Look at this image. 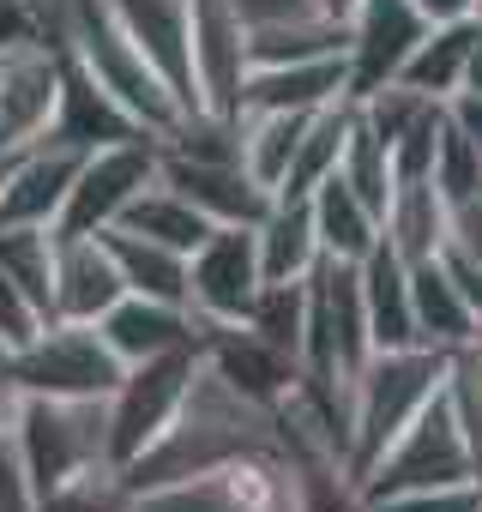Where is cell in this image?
Here are the masks:
<instances>
[{
    "label": "cell",
    "instance_id": "1",
    "mask_svg": "<svg viewBox=\"0 0 482 512\" xmlns=\"http://www.w3.org/2000/svg\"><path fill=\"white\" fill-rule=\"evenodd\" d=\"M241 458H284L278 410L241 398L211 362H199L175 422L133 464H121V476L133 494H145V488H169V482H187V476H205V470H223Z\"/></svg>",
    "mask_w": 482,
    "mask_h": 512
},
{
    "label": "cell",
    "instance_id": "2",
    "mask_svg": "<svg viewBox=\"0 0 482 512\" xmlns=\"http://www.w3.org/2000/svg\"><path fill=\"white\" fill-rule=\"evenodd\" d=\"M452 356L458 350H434V344H410V350H374L368 368L350 386V476L362 482L374 470V458L404 434V422L452 380Z\"/></svg>",
    "mask_w": 482,
    "mask_h": 512
},
{
    "label": "cell",
    "instance_id": "3",
    "mask_svg": "<svg viewBox=\"0 0 482 512\" xmlns=\"http://www.w3.org/2000/svg\"><path fill=\"white\" fill-rule=\"evenodd\" d=\"M13 452H19V470H25L37 500L73 476L97 470V464H115L109 458V398L25 392L19 416H13Z\"/></svg>",
    "mask_w": 482,
    "mask_h": 512
},
{
    "label": "cell",
    "instance_id": "4",
    "mask_svg": "<svg viewBox=\"0 0 482 512\" xmlns=\"http://www.w3.org/2000/svg\"><path fill=\"white\" fill-rule=\"evenodd\" d=\"M452 482H476V452H470V428L458 416L452 380L404 422V434L374 458V470L362 476V500H386V494H410V488H452Z\"/></svg>",
    "mask_w": 482,
    "mask_h": 512
},
{
    "label": "cell",
    "instance_id": "5",
    "mask_svg": "<svg viewBox=\"0 0 482 512\" xmlns=\"http://www.w3.org/2000/svg\"><path fill=\"white\" fill-rule=\"evenodd\" d=\"M19 392H43V398H109L127 374V362L109 350V338L91 320H49L25 350L0 356Z\"/></svg>",
    "mask_w": 482,
    "mask_h": 512
},
{
    "label": "cell",
    "instance_id": "6",
    "mask_svg": "<svg viewBox=\"0 0 482 512\" xmlns=\"http://www.w3.org/2000/svg\"><path fill=\"white\" fill-rule=\"evenodd\" d=\"M199 362H205V350L193 338V344H181L169 356H151V362H133L121 374V386L109 392V458H115V470L133 464L175 422V410L187 404V386H193Z\"/></svg>",
    "mask_w": 482,
    "mask_h": 512
},
{
    "label": "cell",
    "instance_id": "7",
    "mask_svg": "<svg viewBox=\"0 0 482 512\" xmlns=\"http://www.w3.org/2000/svg\"><path fill=\"white\" fill-rule=\"evenodd\" d=\"M266 290L260 235L248 223H217L187 253V314L193 326H241Z\"/></svg>",
    "mask_w": 482,
    "mask_h": 512
},
{
    "label": "cell",
    "instance_id": "8",
    "mask_svg": "<svg viewBox=\"0 0 482 512\" xmlns=\"http://www.w3.org/2000/svg\"><path fill=\"white\" fill-rule=\"evenodd\" d=\"M151 181H157V139H121V145L85 151V163H79V175L67 187L55 235H103V229H115L121 211Z\"/></svg>",
    "mask_w": 482,
    "mask_h": 512
},
{
    "label": "cell",
    "instance_id": "9",
    "mask_svg": "<svg viewBox=\"0 0 482 512\" xmlns=\"http://www.w3.org/2000/svg\"><path fill=\"white\" fill-rule=\"evenodd\" d=\"M284 506H290L284 458H241V464L133 494V512H284Z\"/></svg>",
    "mask_w": 482,
    "mask_h": 512
},
{
    "label": "cell",
    "instance_id": "10",
    "mask_svg": "<svg viewBox=\"0 0 482 512\" xmlns=\"http://www.w3.org/2000/svg\"><path fill=\"white\" fill-rule=\"evenodd\" d=\"M187 49L199 103L211 115H235L248 85V19L235 13V0H187Z\"/></svg>",
    "mask_w": 482,
    "mask_h": 512
},
{
    "label": "cell",
    "instance_id": "11",
    "mask_svg": "<svg viewBox=\"0 0 482 512\" xmlns=\"http://www.w3.org/2000/svg\"><path fill=\"white\" fill-rule=\"evenodd\" d=\"M61 103V43H19L0 55V151L49 139Z\"/></svg>",
    "mask_w": 482,
    "mask_h": 512
},
{
    "label": "cell",
    "instance_id": "12",
    "mask_svg": "<svg viewBox=\"0 0 482 512\" xmlns=\"http://www.w3.org/2000/svg\"><path fill=\"white\" fill-rule=\"evenodd\" d=\"M422 37H428V19L416 0H356V13H350V97H368L386 79H398V67L410 61V49Z\"/></svg>",
    "mask_w": 482,
    "mask_h": 512
},
{
    "label": "cell",
    "instance_id": "13",
    "mask_svg": "<svg viewBox=\"0 0 482 512\" xmlns=\"http://www.w3.org/2000/svg\"><path fill=\"white\" fill-rule=\"evenodd\" d=\"M199 350H205V362L241 398H254L266 410H278L296 392V380H302V362L284 356V350H272L254 326H199Z\"/></svg>",
    "mask_w": 482,
    "mask_h": 512
},
{
    "label": "cell",
    "instance_id": "14",
    "mask_svg": "<svg viewBox=\"0 0 482 512\" xmlns=\"http://www.w3.org/2000/svg\"><path fill=\"white\" fill-rule=\"evenodd\" d=\"M157 175L187 193L211 223H248L260 229V217L272 211V187H260L248 175V163H199V157H175L157 145Z\"/></svg>",
    "mask_w": 482,
    "mask_h": 512
},
{
    "label": "cell",
    "instance_id": "15",
    "mask_svg": "<svg viewBox=\"0 0 482 512\" xmlns=\"http://www.w3.org/2000/svg\"><path fill=\"white\" fill-rule=\"evenodd\" d=\"M49 139L79 145V151H97V145H121V139H157V133H145L139 115H133L115 91H103V85L61 49V103H55Z\"/></svg>",
    "mask_w": 482,
    "mask_h": 512
},
{
    "label": "cell",
    "instance_id": "16",
    "mask_svg": "<svg viewBox=\"0 0 482 512\" xmlns=\"http://www.w3.org/2000/svg\"><path fill=\"white\" fill-rule=\"evenodd\" d=\"M79 163H85L79 145H61V139L25 145L13 157V169H7V187H0V223H43V229H55Z\"/></svg>",
    "mask_w": 482,
    "mask_h": 512
},
{
    "label": "cell",
    "instance_id": "17",
    "mask_svg": "<svg viewBox=\"0 0 482 512\" xmlns=\"http://www.w3.org/2000/svg\"><path fill=\"white\" fill-rule=\"evenodd\" d=\"M127 296L121 266L103 235H55V314L49 320H103Z\"/></svg>",
    "mask_w": 482,
    "mask_h": 512
},
{
    "label": "cell",
    "instance_id": "18",
    "mask_svg": "<svg viewBox=\"0 0 482 512\" xmlns=\"http://www.w3.org/2000/svg\"><path fill=\"white\" fill-rule=\"evenodd\" d=\"M115 19L127 25V37L145 49V61L163 73V85L193 109L199 103V79H193V49H187V0H109Z\"/></svg>",
    "mask_w": 482,
    "mask_h": 512
},
{
    "label": "cell",
    "instance_id": "19",
    "mask_svg": "<svg viewBox=\"0 0 482 512\" xmlns=\"http://www.w3.org/2000/svg\"><path fill=\"white\" fill-rule=\"evenodd\" d=\"M350 97V55L326 61H290V67H248L235 115H260V109H326Z\"/></svg>",
    "mask_w": 482,
    "mask_h": 512
},
{
    "label": "cell",
    "instance_id": "20",
    "mask_svg": "<svg viewBox=\"0 0 482 512\" xmlns=\"http://www.w3.org/2000/svg\"><path fill=\"white\" fill-rule=\"evenodd\" d=\"M97 332L109 338V350H115L127 368H133V362H151V356H169V350H181V344L199 338V326H193L187 308L151 302V296H133V290L97 320Z\"/></svg>",
    "mask_w": 482,
    "mask_h": 512
},
{
    "label": "cell",
    "instance_id": "21",
    "mask_svg": "<svg viewBox=\"0 0 482 512\" xmlns=\"http://www.w3.org/2000/svg\"><path fill=\"white\" fill-rule=\"evenodd\" d=\"M356 272H362V308H368L374 350H410V344H422L416 338V314H410V266L380 241Z\"/></svg>",
    "mask_w": 482,
    "mask_h": 512
},
{
    "label": "cell",
    "instance_id": "22",
    "mask_svg": "<svg viewBox=\"0 0 482 512\" xmlns=\"http://www.w3.org/2000/svg\"><path fill=\"white\" fill-rule=\"evenodd\" d=\"M380 241L398 253L404 266H422L446 247V199L434 181H398L392 205L380 217Z\"/></svg>",
    "mask_w": 482,
    "mask_h": 512
},
{
    "label": "cell",
    "instance_id": "23",
    "mask_svg": "<svg viewBox=\"0 0 482 512\" xmlns=\"http://www.w3.org/2000/svg\"><path fill=\"white\" fill-rule=\"evenodd\" d=\"M326 55H350V19L302 13V19L248 25V67H290V61H326Z\"/></svg>",
    "mask_w": 482,
    "mask_h": 512
},
{
    "label": "cell",
    "instance_id": "24",
    "mask_svg": "<svg viewBox=\"0 0 482 512\" xmlns=\"http://www.w3.org/2000/svg\"><path fill=\"white\" fill-rule=\"evenodd\" d=\"M260 266L266 284H296L320 266V229H314V205L308 199H272V211L260 217Z\"/></svg>",
    "mask_w": 482,
    "mask_h": 512
},
{
    "label": "cell",
    "instance_id": "25",
    "mask_svg": "<svg viewBox=\"0 0 482 512\" xmlns=\"http://www.w3.org/2000/svg\"><path fill=\"white\" fill-rule=\"evenodd\" d=\"M410 314H416V338L434 344V350H464L482 332L476 314L464 308L458 284L446 278L440 253H434V260H422V266H410Z\"/></svg>",
    "mask_w": 482,
    "mask_h": 512
},
{
    "label": "cell",
    "instance_id": "26",
    "mask_svg": "<svg viewBox=\"0 0 482 512\" xmlns=\"http://www.w3.org/2000/svg\"><path fill=\"white\" fill-rule=\"evenodd\" d=\"M308 205H314V229H320V253H332V260H350V266H362L368 253L380 247V217L350 193V181L344 175H326L314 193H308Z\"/></svg>",
    "mask_w": 482,
    "mask_h": 512
},
{
    "label": "cell",
    "instance_id": "27",
    "mask_svg": "<svg viewBox=\"0 0 482 512\" xmlns=\"http://www.w3.org/2000/svg\"><path fill=\"white\" fill-rule=\"evenodd\" d=\"M470 43H476V19H446V25H428V37L410 49V61L398 67V85L446 103L464 91V61H470Z\"/></svg>",
    "mask_w": 482,
    "mask_h": 512
},
{
    "label": "cell",
    "instance_id": "28",
    "mask_svg": "<svg viewBox=\"0 0 482 512\" xmlns=\"http://www.w3.org/2000/svg\"><path fill=\"white\" fill-rule=\"evenodd\" d=\"M115 266H121V284L133 296H151V302H175L187 308V253L163 247V241H145L133 229H103Z\"/></svg>",
    "mask_w": 482,
    "mask_h": 512
},
{
    "label": "cell",
    "instance_id": "29",
    "mask_svg": "<svg viewBox=\"0 0 482 512\" xmlns=\"http://www.w3.org/2000/svg\"><path fill=\"white\" fill-rule=\"evenodd\" d=\"M235 121H241V163H248V175L260 187H272V199H278L314 109H260V115H235Z\"/></svg>",
    "mask_w": 482,
    "mask_h": 512
},
{
    "label": "cell",
    "instance_id": "30",
    "mask_svg": "<svg viewBox=\"0 0 482 512\" xmlns=\"http://www.w3.org/2000/svg\"><path fill=\"white\" fill-rule=\"evenodd\" d=\"M115 229H133V235H145V241H163V247H175V253H193L217 223H211L187 193H175V187L157 175V181H151V187L121 211V223H115Z\"/></svg>",
    "mask_w": 482,
    "mask_h": 512
},
{
    "label": "cell",
    "instance_id": "31",
    "mask_svg": "<svg viewBox=\"0 0 482 512\" xmlns=\"http://www.w3.org/2000/svg\"><path fill=\"white\" fill-rule=\"evenodd\" d=\"M350 121H356V97H338V103L314 109V121H308V133H302V145H296V163H290L278 199H308V193L338 169L344 139H350Z\"/></svg>",
    "mask_w": 482,
    "mask_h": 512
},
{
    "label": "cell",
    "instance_id": "32",
    "mask_svg": "<svg viewBox=\"0 0 482 512\" xmlns=\"http://www.w3.org/2000/svg\"><path fill=\"white\" fill-rule=\"evenodd\" d=\"M0 272H7L31 308L49 320L55 314V229L43 223H0Z\"/></svg>",
    "mask_w": 482,
    "mask_h": 512
},
{
    "label": "cell",
    "instance_id": "33",
    "mask_svg": "<svg viewBox=\"0 0 482 512\" xmlns=\"http://www.w3.org/2000/svg\"><path fill=\"white\" fill-rule=\"evenodd\" d=\"M332 175H344L350 181V193L374 211V217H386V205H392V151L368 133V121H362V109H356V121H350V139H344V157H338V169Z\"/></svg>",
    "mask_w": 482,
    "mask_h": 512
},
{
    "label": "cell",
    "instance_id": "34",
    "mask_svg": "<svg viewBox=\"0 0 482 512\" xmlns=\"http://www.w3.org/2000/svg\"><path fill=\"white\" fill-rule=\"evenodd\" d=\"M302 320H308V278H296V284H266L260 302H254V314L241 320V326H254L272 350H284V356L302 362Z\"/></svg>",
    "mask_w": 482,
    "mask_h": 512
},
{
    "label": "cell",
    "instance_id": "35",
    "mask_svg": "<svg viewBox=\"0 0 482 512\" xmlns=\"http://www.w3.org/2000/svg\"><path fill=\"white\" fill-rule=\"evenodd\" d=\"M37 512H133V488L115 464H97L37 500Z\"/></svg>",
    "mask_w": 482,
    "mask_h": 512
},
{
    "label": "cell",
    "instance_id": "36",
    "mask_svg": "<svg viewBox=\"0 0 482 512\" xmlns=\"http://www.w3.org/2000/svg\"><path fill=\"white\" fill-rule=\"evenodd\" d=\"M356 109H362V121H368V133L392 151L428 109H434V97H422V91H410V85H398V79H386L380 91H368V97H356Z\"/></svg>",
    "mask_w": 482,
    "mask_h": 512
},
{
    "label": "cell",
    "instance_id": "37",
    "mask_svg": "<svg viewBox=\"0 0 482 512\" xmlns=\"http://www.w3.org/2000/svg\"><path fill=\"white\" fill-rule=\"evenodd\" d=\"M434 187H440V199H464V193H476V187H482V151H476V145L452 127V115H446V127H440Z\"/></svg>",
    "mask_w": 482,
    "mask_h": 512
},
{
    "label": "cell",
    "instance_id": "38",
    "mask_svg": "<svg viewBox=\"0 0 482 512\" xmlns=\"http://www.w3.org/2000/svg\"><path fill=\"white\" fill-rule=\"evenodd\" d=\"M440 127H446V103H434L398 145H392V181H434V151H440Z\"/></svg>",
    "mask_w": 482,
    "mask_h": 512
},
{
    "label": "cell",
    "instance_id": "39",
    "mask_svg": "<svg viewBox=\"0 0 482 512\" xmlns=\"http://www.w3.org/2000/svg\"><path fill=\"white\" fill-rule=\"evenodd\" d=\"M368 512H482V482H452V488H410L386 494Z\"/></svg>",
    "mask_w": 482,
    "mask_h": 512
},
{
    "label": "cell",
    "instance_id": "40",
    "mask_svg": "<svg viewBox=\"0 0 482 512\" xmlns=\"http://www.w3.org/2000/svg\"><path fill=\"white\" fill-rule=\"evenodd\" d=\"M49 320L31 308V296L7 278V272H0V356H13V350H25L37 332H43Z\"/></svg>",
    "mask_w": 482,
    "mask_h": 512
},
{
    "label": "cell",
    "instance_id": "41",
    "mask_svg": "<svg viewBox=\"0 0 482 512\" xmlns=\"http://www.w3.org/2000/svg\"><path fill=\"white\" fill-rule=\"evenodd\" d=\"M19 43H55L43 0H0V55L19 49Z\"/></svg>",
    "mask_w": 482,
    "mask_h": 512
},
{
    "label": "cell",
    "instance_id": "42",
    "mask_svg": "<svg viewBox=\"0 0 482 512\" xmlns=\"http://www.w3.org/2000/svg\"><path fill=\"white\" fill-rule=\"evenodd\" d=\"M446 247L482 260V187L464 199H446Z\"/></svg>",
    "mask_w": 482,
    "mask_h": 512
},
{
    "label": "cell",
    "instance_id": "43",
    "mask_svg": "<svg viewBox=\"0 0 482 512\" xmlns=\"http://www.w3.org/2000/svg\"><path fill=\"white\" fill-rule=\"evenodd\" d=\"M440 266H446V278L458 284L464 308H470L476 326H482V260H470V253H458V247H440Z\"/></svg>",
    "mask_w": 482,
    "mask_h": 512
},
{
    "label": "cell",
    "instance_id": "44",
    "mask_svg": "<svg viewBox=\"0 0 482 512\" xmlns=\"http://www.w3.org/2000/svg\"><path fill=\"white\" fill-rule=\"evenodd\" d=\"M235 13L248 25H272V19H302L314 7H308V0H235Z\"/></svg>",
    "mask_w": 482,
    "mask_h": 512
},
{
    "label": "cell",
    "instance_id": "45",
    "mask_svg": "<svg viewBox=\"0 0 482 512\" xmlns=\"http://www.w3.org/2000/svg\"><path fill=\"white\" fill-rule=\"evenodd\" d=\"M446 115H452V127L482 151V97H470V91H458V97H446Z\"/></svg>",
    "mask_w": 482,
    "mask_h": 512
},
{
    "label": "cell",
    "instance_id": "46",
    "mask_svg": "<svg viewBox=\"0 0 482 512\" xmlns=\"http://www.w3.org/2000/svg\"><path fill=\"white\" fill-rule=\"evenodd\" d=\"M416 7H422V19H428V25H446V19H470L476 0H416Z\"/></svg>",
    "mask_w": 482,
    "mask_h": 512
},
{
    "label": "cell",
    "instance_id": "47",
    "mask_svg": "<svg viewBox=\"0 0 482 512\" xmlns=\"http://www.w3.org/2000/svg\"><path fill=\"white\" fill-rule=\"evenodd\" d=\"M464 91L482 97V25H476V43H470V61H464Z\"/></svg>",
    "mask_w": 482,
    "mask_h": 512
},
{
    "label": "cell",
    "instance_id": "48",
    "mask_svg": "<svg viewBox=\"0 0 482 512\" xmlns=\"http://www.w3.org/2000/svg\"><path fill=\"white\" fill-rule=\"evenodd\" d=\"M314 13H326V19H350L356 13V0H308Z\"/></svg>",
    "mask_w": 482,
    "mask_h": 512
},
{
    "label": "cell",
    "instance_id": "49",
    "mask_svg": "<svg viewBox=\"0 0 482 512\" xmlns=\"http://www.w3.org/2000/svg\"><path fill=\"white\" fill-rule=\"evenodd\" d=\"M470 19H476V25H482V0H476V7H470Z\"/></svg>",
    "mask_w": 482,
    "mask_h": 512
},
{
    "label": "cell",
    "instance_id": "50",
    "mask_svg": "<svg viewBox=\"0 0 482 512\" xmlns=\"http://www.w3.org/2000/svg\"><path fill=\"white\" fill-rule=\"evenodd\" d=\"M284 512H296V506H284Z\"/></svg>",
    "mask_w": 482,
    "mask_h": 512
}]
</instances>
